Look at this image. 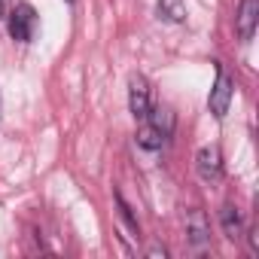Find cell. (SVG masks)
Wrapping results in <instances>:
<instances>
[{
    "instance_id": "6da1fadb",
    "label": "cell",
    "mask_w": 259,
    "mask_h": 259,
    "mask_svg": "<svg viewBox=\"0 0 259 259\" xmlns=\"http://www.w3.org/2000/svg\"><path fill=\"white\" fill-rule=\"evenodd\" d=\"M232 95H235V79L229 76V70L223 64H217V79H213V89L207 98V107L217 119H226V113L232 107Z\"/></svg>"
},
{
    "instance_id": "7a4b0ae2",
    "label": "cell",
    "mask_w": 259,
    "mask_h": 259,
    "mask_svg": "<svg viewBox=\"0 0 259 259\" xmlns=\"http://www.w3.org/2000/svg\"><path fill=\"white\" fill-rule=\"evenodd\" d=\"M150 107H153V92H150V82L144 73H132L128 76V110L138 122H144L150 116Z\"/></svg>"
},
{
    "instance_id": "3957f363",
    "label": "cell",
    "mask_w": 259,
    "mask_h": 259,
    "mask_svg": "<svg viewBox=\"0 0 259 259\" xmlns=\"http://www.w3.org/2000/svg\"><path fill=\"white\" fill-rule=\"evenodd\" d=\"M37 10L31 4H16L10 13V37L19 43H31L37 34Z\"/></svg>"
},
{
    "instance_id": "277c9868",
    "label": "cell",
    "mask_w": 259,
    "mask_h": 259,
    "mask_svg": "<svg viewBox=\"0 0 259 259\" xmlns=\"http://www.w3.org/2000/svg\"><path fill=\"white\" fill-rule=\"evenodd\" d=\"M195 171L204 183H220L223 180V153H220V147H213V144L201 147L198 156H195Z\"/></svg>"
},
{
    "instance_id": "5b68a950",
    "label": "cell",
    "mask_w": 259,
    "mask_h": 259,
    "mask_svg": "<svg viewBox=\"0 0 259 259\" xmlns=\"http://www.w3.org/2000/svg\"><path fill=\"white\" fill-rule=\"evenodd\" d=\"M259 25V0H241L238 13H235V31L241 43H250Z\"/></svg>"
},
{
    "instance_id": "8992f818",
    "label": "cell",
    "mask_w": 259,
    "mask_h": 259,
    "mask_svg": "<svg viewBox=\"0 0 259 259\" xmlns=\"http://www.w3.org/2000/svg\"><path fill=\"white\" fill-rule=\"evenodd\" d=\"M186 238H189V244L195 247V250H204L207 244H210V226H207V217H204V210H198V207H192V210H186Z\"/></svg>"
},
{
    "instance_id": "52a82bcc",
    "label": "cell",
    "mask_w": 259,
    "mask_h": 259,
    "mask_svg": "<svg viewBox=\"0 0 259 259\" xmlns=\"http://www.w3.org/2000/svg\"><path fill=\"white\" fill-rule=\"evenodd\" d=\"M220 226H223V235L229 238V241H241V235H244V217H241V210L229 201V204H223V210H220Z\"/></svg>"
},
{
    "instance_id": "ba28073f",
    "label": "cell",
    "mask_w": 259,
    "mask_h": 259,
    "mask_svg": "<svg viewBox=\"0 0 259 259\" xmlns=\"http://www.w3.org/2000/svg\"><path fill=\"white\" fill-rule=\"evenodd\" d=\"M144 122H150L153 128H159V132L165 135V138H171V132H174V110L171 107H165V104H159V107H150V116L144 119Z\"/></svg>"
},
{
    "instance_id": "9c48e42d",
    "label": "cell",
    "mask_w": 259,
    "mask_h": 259,
    "mask_svg": "<svg viewBox=\"0 0 259 259\" xmlns=\"http://www.w3.org/2000/svg\"><path fill=\"white\" fill-rule=\"evenodd\" d=\"M156 13H159V19H165V22L180 25V22H186V0H159V4H156Z\"/></svg>"
},
{
    "instance_id": "30bf717a",
    "label": "cell",
    "mask_w": 259,
    "mask_h": 259,
    "mask_svg": "<svg viewBox=\"0 0 259 259\" xmlns=\"http://www.w3.org/2000/svg\"><path fill=\"white\" fill-rule=\"evenodd\" d=\"M165 141H168V138L159 132V128H153L150 122H141V128H138V144H141L144 150H162Z\"/></svg>"
},
{
    "instance_id": "8fae6325",
    "label": "cell",
    "mask_w": 259,
    "mask_h": 259,
    "mask_svg": "<svg viewBox=\"0 0 259 259\" xmlns=\"http://www.w3.org/2000/svg\"><path fill=\"white\" fill-rule=\"evenodd\" d=\"M247 238H250V250H253V253H259V229H253Z\"/></svg>"
},
{
    "instance_id": "7c38bea8",
    "label": "cell",
    "mask_w": 259,
    "mask_h": 259,
    "mask_svg": "<svg viewBox=\"0 0 259 259\" xmlns=\"http://www.w3.org/2000/svg\"><path fill=\"white\" fill-rule=\"evenodd\" d=\"M7 4L10 0H0V19H7Z\"/></svg>"
},
{
    "instance_id": "4fadbf2b",
    "label": "cell",
    "mask_w": 259,
    "mask_h": 259,
    "mask_svg": "<svg viewBox=\"0 0 259 259\" xmlns=\"http://www.w3.org/2000/svg\"><path fill=\"white\" fill-rule=\"evenodd\" d=\"M0 119H4V98H0Z\"/></svg>"
},
{
    "instance_id": "5bb4252c",
    "label": "cell",
    "mask_w": 259,
    "mask_h": 259,
    "mask_svg": "<svg viewBox=\"0 0 259 259\" xmlns=\"http://www.w3.org/2000/svg\"><path fill=\"white\" fill-rule=\"evenodd\" d=\"M67 4H76V0H67Z\"/></svg>"
}]
</instances>
